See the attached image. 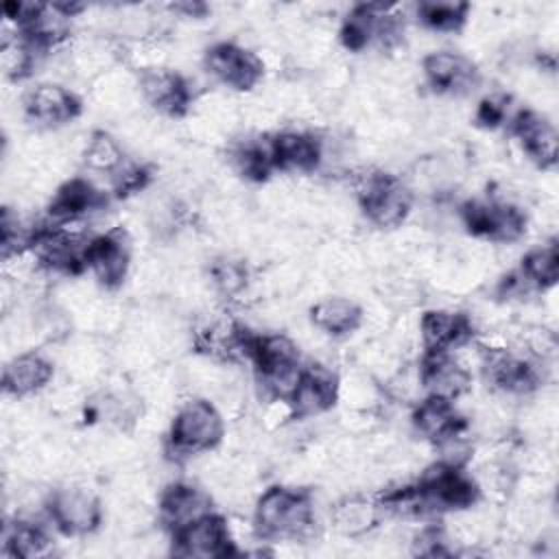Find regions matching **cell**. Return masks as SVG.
<instances>
[{
	"label": "cell",
	"instance_id": "obj_1",
	"mask_svg": "<svg viewBox=\"0 0 559 559\" xmlns=\"http://www.w3.org/2000/svg\"><path fill=\"white\" fill-rule=\"evenodd\" d=\"M312 520L314 511L308 496L284 487L266 489L253 511L255 528L264 537H299L310 531Z\"/></svg>",
	"mask_w": 559,
	"mask_h": 559
},
{
	"label": "cell",
	"instance_id": "obj_2",
	"mask_svg": "<svg viewBox=\"0 0 559 559\" xmlns=\"http://www.w3.org/2000/svg\"><path fill=\"white\" fill-rule=\"evenodd\" d=\"M223 437V419L205 400L186 402L173 419L170 443L177 454H197L214 448Z\"/></svg>",
	"mask_w": 559,
	"mask_h": 559
},
{
	"label": "cell",
	"instance_id": "obj_3",
	"mask_svg": "<svg viewBox=\"0 0 559 559\" xmlns=\"http://www.w3.org/2000/svg\"><path fill=\"white\" fill-rule=\"evenodd\" d=\"M360 201L369 218L380 227L400 225L413 203L411 190L389 175H367L360 181Z\"/></svg>",
	"mask_w": 559,
	"mask_h": 559
},
{
	"label": "cell",
	"instance_id": "obj_4",
	"mask_svg": "<svg viewBox=\"0 0 559 559\" xmlns=\"http://www.w3.org/2000/svg\"><path fill=\"white\" fill-rule=\"evenodd\" d=\"M207 72L236 90H249L262 76V63L236 44H216L205 57Z\"/></svg>",
	"mask_w": 559,
	"mask_h": 559
},
{
	"label": "cell",
	"instance_id": "obj_5",
	"mask_svg": "<svg viewBox=\"0 0 559 559\" xmlns=\"http://www.w3.org/2000/svg\"><path fill=\"white\" fill-rule=\"evenodd\" d=\"M52 520L72 535H83L96 528L100 520V507L92 491L83 487L59 489L50 500Z\"/></svg>",
	"mask_w": 559,
	"mask_h": 559
},
{
	"label": "cell",
	"instance_id": "obj_6",
	"mask_svg": "<svg viewBox=\"0 0 559 559\" xmlns=\"http://www.w3.org/2000/svg\"><path fill=\"white\" fill-rule=\"evenodd\" d=\"M229 544L231 537L227 524L212 513L177 531V555L183 557H221L229 552Z\"/></svg>",
	"mask_w": 559,
	"mask_h": 559
},
{
	"label": "cell",
	"instance_id": "obj_7",
	"mask_svg": "<svg viewBox=\"0 0 559 559\" xmlns=\"http://www.w3.org/2000/svg\"><path fill=\"white\" fill-rule=\"evenodd\" d=\"M419 380L432 397L454 402L467 391L469 371L450 352H428Z\"/></svg>",
	"mask_w": 559,
	"mask_h": 559
},
{
	"label": "cell",
	"instance_id": "obj_8",
	"mask_svg": "<svg viewBox=\"0 0 559 559\" xmlns=\"http://www.w3.org/2000/svg\"><path fill=\"white\" fill-rule=\"evenodd\" d=\"M140 92L162 114H179L190 100L186 81L164 68H146L140 76Z\"/></svg>",
	"mask_w": 559,
	"mask_h": 559
},
{
	"label": "cell",
	"instance_id": "obj_9",
	"mask_svg": "<svg viewBox=\"0 0 559 559\" xmlns=\"http://www.w3.org/2000/svg\"><path fill=\"white\" fill-rule=\"evenodd\" d=\"M24 107L28 116L39 124H59L76 116L79 100L63 85L41 83L26 94Z\"/></svg>",
	"mask_w": 559,
	"mask_h": 559
},
{
	"label": "cell",
	"instance_id": "obj_10",
	"mask_svg": "<svg viewBox=\"0 0 559 559\" xmlns=\"http://www.w3.org/2000/svg\"><path fill=\"white\" fill-rule=\"evenodd\" d=\"M338 395V384L332 378L330 371L317 367V369H304V378L288 400L290 411L297 417H312L323 413L334 404Z\"/></svg>",
	"mask_w": 559,
	"mask_h": 559
},
{
	"label": "cell",
	"instance_id": "obj_11",
	"mask_svg": "<svg viewBox=\"0 0 559 559\" xmlns=\"http://www.w3.org/2000/svg\"><path fill=\"white\" fill-rule=\"evenodd\" d=\"M428 83L441 92H463L474 85V66L459 52L437 50L424 59Z\"/></svg>",
	"mask_w": 559,
	"mask_h": 559
},
{
	"label": "cell",
	"instance_id": "obj_12",
	"mask_svg": "<svg viewBox=\"0 0 559 559\" xmlns=\"http://www.w3.org/2000/svg\"><path fill=\"white\" fill-rule=\"evenodd\" d=\"M419 336L428 352H450L465 343L469 336V323L465 317L448 310H430L419 319Z\"/></svg>",
	"mask_w": 559,
	"mask_h": 559
},
{
	"label": "cell",
	"instance_id": "obj_13",
	"mask_svg": "<svg viewBox=\"0 0 559 559\" xmlns=\"http://www.w3.org/2000/svg\"><path fill=\"white\" fill-rule=\"evenodd\" d=\"M210 496L190 485H173L162 496V518L175 531L186 528L188 524L212 513Z\"/></svg>",
	"mask_w": 559,
	"mask_h": 559
},
{
	"label": "cell",
	"instance_id": "obj_14",
	"mask_svg": "<svg viewBox=\"0 0 559 559\" xmlns=\"http://www.w3.org/2000/svg\"><path fill=\"white\" fill-rule=\"evenodd\" d=\"M513 131L522 142L524 151L542 166H552L557 159V131L555 127L535 111H524L515 118Z\"/></svg>",
	"mask_w": 559,
	"mask_h": 559
},
{
	"label": "cell",
	"instance_id": "obj_15",
	"mask_svg": "<svg viewBox=\"0 0 559 559\" xmlns=\"http://www.w3.org/2000/svg\"><path fill=\"white\" fill-rule=\"evenodd\" d=\"M87 264L105 286H116L124 280L129 269V247L118 234L94 238Z\"/></svg>",
	"mask_w": 559,
	"mask_h": 559
},
{
	"label": "cell",
	"instance_id": "obj_16",
	"mask_svg": "<svg viewBox=\"0 0 559 559\" xmlns=\"http://www.w3.org/2000/svg\"><path fill=\"white\" fill-rule=\"evenodd\" d=\"M273 162L286 170H310L321 159V142L310 133L284 131L273 140Z\"/></svg>",
	"mask_w": 559,
	"mask_h": 559
},
{
	"label": "cell",
	"instance_id": "obj_17",
	"mask_svg": "<svg viewBox=\"0 0 559 559\" xmlns=\"http://www.w3.org/2000/svg\"><path fill=\"white\" fill-rule=\"evenodd\" d=\"M52 378V365L39 354H20L4 367V391L17 397L31 395Z\"/></svg>",
	"mask_w": 559,
	"mask_h": 559
},
{
	"label": "cell",
	"instance_id": "obj_18",
	"mask_svg": "<svg viewBox=\"0 0 559 559\" xmlns=\"http://www.w3.org/2000/svg\"><path fill=\"white\" fill-rule=\"evenodd\" d=\"M362 321V310L356 301L345 297H323L312 308V323L321 332L341 336L354 332Z\"/></svg>",
	"mask_w": 559,
	"mask_h": 559
},
{
	"label": "cell",
	"instance_id": "obj_19",
	"mask_svg": "<svg viewBox=\"0 0 559 559\" xmlns=\"http://www.w3.org/2000/svg\"><path fill=\"white\" fill-rule=\"evenodd\" d=\"M415 426H417V430L424 437H428L432 441H439L445 435L459 430L461 428V419L456 415L454 402L430 395L428 400H424L417 406V411H415Z\"/></svg>",
	"mask_w": 559,
	"mask_h": 559
},
{
	"label": "cell",
	"instance_id": "obj_20",
	"mask_svg": "<svg viewBox=\"0 0 559 559\" xmlns=\"http://www.w3.org/2000/svg\"><path fill=\"white\" fill-rule=\"evenodd\" d=\"M332 522L343 535H362L378 522V507L365 498H345L334 507Z\"/></svg>",
	"mask_w": 559,
	"mask_h": 559
},
{
	"label": "cell",
	"instance_id": "obj_21",
	"mask_svg": "<svg viewBox=\"0 0 559 559\" xmlns=\"http://www.w3.org/2000/svg\"><path fill=\"white\" fill-rule=\"evenodd\" d=\"M524 277L531 284H537L542 288L552 286L557 282L559 275V255H557V247L555 245H542L531 249L524 255V264H522Z\"/></svg>",
	"mask_w": 559,
	"mask_h": 559
},
{
	"label": "cell",
	"instance_id": "obj_22",
	"mask_svg": "<svg viewBox=\"0 0 559 559\" xmlns=\"http://www.w3.org/2000/svg\"><path fill=\"white\" fill-rule=\"evenodd\" d=\"M83 159H85L90 170L109 173V175L124 162L120 144L111 135H107V133H94L85 142Z\"/></svg>",
	"mask_w": 559,
	"mask_h": 559
},
{
	"label": "cell",
	"instance_id": "obj_23",
	"mask_svg": "<svg viewBox=\"0 0 559 559\" xmlns=\"http://www.w3.org/2000/svg\"><path fill=\"white\" fill-rule=\"evenodd\" d=\"M4 544L13 557H44L50 548L46 533L31 522H17L7 535Z\"/></svg>",
	"mask_w": 559,
	"mask_h": 559
},
{
	"label": "cell",
	"instance_id": "obj_24",
	"mask_svg": "<svg viewBox=\"0 0 559 559\" xmlns=\"http://www.w3.org/2000/svg\"><path fill=\"white\" fill-rule=\"evenodd\" d=\"M467 13V4L459 2H424L419 4V15L424 24L435 31H456Z\"/></svg>",
	"mask_w": 559,
	"mask_h": 559
},
{
	"label": "cell",
	"instance_id": "obj_25",
	"mask_svg": "<svg viewBox=\"0 0 559 559\" xmlns=\"http://www.w3.org/2000/svg\"><path fill=\"white\" fill-rule=\"evenodd\" d=\"M214 284L225 293V295H236L245 288L247 284V273L242 269V264L231 262V260H223L214 266L212 271Z\"/></svg>",
	"mask_w": 559,
	"mask_h": 559
}]
</instances>
